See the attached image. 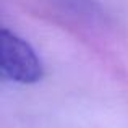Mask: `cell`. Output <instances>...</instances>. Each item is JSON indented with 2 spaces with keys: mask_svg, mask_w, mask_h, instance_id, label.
Listing matches in <instances>:
<instances>
[{
  "mask_svg": "<svg viewBox=\"0 0 128 128\" xmlns=\"http://www.w3.org/2000/svg\"><path fill=\"white\" fill-rule=\"evenodd\" d=\"M0 72L5 80L18 84H34L44 76V63L26 39L8 28L0 31Z\"/></svg>",
  "mask_w": 128,
  "mask_h": 128,
  "instance_id": "cell-1",
  "label": "cell"
}]
</instances>
